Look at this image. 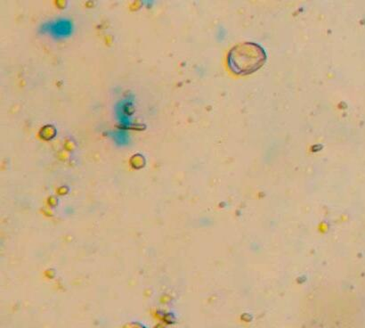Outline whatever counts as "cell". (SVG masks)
I'll list each match as a JSON object with an SVG mask.
<instances>
[{
  "label": "cell",
  "instance_id": "6da1fadb",
  "mask_svg": "<svg viewBox=\"0 0 365 328\" xmlns=\"http://www.w3.org/2000/svg\"><path fill=\"white\" fill-rule=\"evenodd\" d=\"M266 59V52L262 46L256 43H243L230 50L227 63L232 73L247 75L259 70Z\"/></svg>",
  "mask_w": 365,
  "mask_h": 328
}]
</instances>
